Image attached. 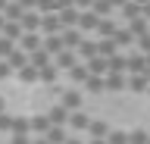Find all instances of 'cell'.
<instances>
[{
    "instance_id": "cell-10",
    "label": "cell",
    "mask_w": 150,
    "mask_h": 144,
    "mask_svg": "<svg viewBox=\"0 0 150 144\" xmlns=\"http://www.w3.org/2000/svg\"><path fill=\"white\" fill-rule=\"evenodd\" d=\"M0 75H9V66H0Z\"/></svg>"
},
{
    "instance_id": "cell-11",
    "label": "cell",
    "mask_w": 150,
    "mask_h": 144,
    "mask_svg": "<svg viewBox=\"0 0 150 144\" xmlns=\"http://www.w3.org/2000/svg\"><path fill=\"white\" fill-rule=\"evenodd\" d=\"M13 144H28V141H25V138H22V135H19V138H16V141H13Z\"/></svg>"
},
{
    "instance_id": "cell-8",
    "label": "cell",
    "mask_w": 150,
    "mask_h": 144,
    "mask_svg": "<svg viewBox=\"0 0 150 144\" xmlns=\"http://www.w3.org/2000/svg\"><path fill=\"white\" fill-rule=\"evenodd\" d=\"M81 25H84V28H94V25H97V19H94V16H84Z\"/></svg>"
},
{
    "instance_id": "cell-13",
    "label": "cell",
    "mask_w": 150,
    "mask_h": 144,
    "mask_svg": "<svg viewBox=\"0 0 150 144\" xmlns=\"http://www.w3.org/2000/svg\"><path fill=\"white\" fill-rule=\"evenodd\" d=\"M35 144H47V141H35Z\"/></svg>"
},
{
    "instance_id": "cell-14",
    "label": "cell",
    "mask_w": 150,
    "mask_h": 144,
    "mask_svg": "<svg viewBox=\"0 0 150 144\" xmlns=\"http://www.w3.org/2000/svg\"><path fill=\"white\" fill-rule=\"evenodd\" d=\"M69 144H78V141H69Z\"/></svg>"
},
{
    "instance_id": "cell-12",
    "label": "cell",
    "mask_w": 150,
    "mask_h": 144,
    "mask_svg": "<svg viewBox=\"0 0 150 144\" xmlns=\"http://www.w3.org/2000/svg\"><path fill=\"white\" fill-rule=\"evenodd\" d=\"M94 144H106V141H94Z\"/></svg>"
},
{
    "instance_id": "cell-9",
    "label": "cell",
    "mask_w": 150,
    "mask_h": 144,
    "mask_svg": "<svg viewBox=\"0 0 150 144\" xmlns=\"http://www.w3.org/2000/svg\"><path fill=\"white\" fill-rule=\"evenodd\" d=\"M0 128H13V119L9 116H0Z\"/></svg>"
},
{
    "instance_id": "cell-4",
    "label": "cell",
    "mask_w": 150,
    "mask_h": 144,
    "mask_svg": "<svg viewBox=\"0 0 150 144\" xmlns=\"http://www.w3.org/2000/svg\"><path fill=\"white\" fill-rule=\"evenodd\" d=\"M47 141H56V144H59V141H63V132H59V128H53V132L47 135Z\"/></svg>"
},
{
    "instance_id": "cell-2",
    "label": "cell",
    "mask_w": 150,
    "mask_h": 144,
    "mask_svg": "<svg viewBox=\"0 0 150 144\" xmlns=\"http://www.w3.org/2000/svg\"><path fill=\"white\" fill-rule=\"evenodd\" d=\"M69 122H72L75 128H84V125H88V116H81V113H78V116H72Z\"/></svg>"
},
{
    "instance_id": "cell-3",
    "label": "cell",
    "mask_w": 150,
    "mask_h": 144,
    "mask_svg": "<svg viewBox=\"0 0 150 144\" xmlns=\"http://www.w3.org/2000/svg\"><path fill=\"white\" fill-rule=\"evenodd\" d=\"M91 132H94V135H97V138H100V135H106V132H110V128H106V122H103V125H100V122H97V125H91Z\"/></svg>"
},
{
    "instance_id": "cell-7",
    "label": "cell",
    "mask_w": 150,
    "mask_h": 144,
    "mask_svg": "<svg viewBox=\"0 0 150 144\" xmlns=\"http://www.w3.org/2000/svg\"><path fill=\"white\" fill-rule=\"evenodd\" d=\"M35 128H38V132H44V128H47V119H44V116H38V119H35Z\"/></svg>"
},
{
    "instance_id": "cell-5",
    "label": "cell",
    "mask_w": 150,
    "mask_h": 144,
    "mask_svg": "<svg viewBox=\"0 0 150 144\" xmlns=\"http://www.w3.org/2000/svg\"><path fill=\"white\" fill-rule=\"evenodd\" d=\"M19 75L25 78V82H31V78H35V69H31V66H25V69H22V72H19Z\"/></svg>"
},
{
    "instance_id": "cell-1",
    "label": "cell",
    "mask_w": 150,
    "mask_h": 144,
    "mask_svg": "<svg viewBox=\"0 0 150 144\" xmlns=\"http://www.w3.org/2000/svg\"><path fill=\"white\" fill-rule=\"evenodd\" d=\"M59 25H63V22L56 19V16H47V19H44V31H56Z\"/></svg>"
},
{
    "instance_id": "cell-6",
    "label": "cell",
    "mask_w": 150,
    "mask_h": 144,
    "mask_svg": "<svg viewBox=\"0 0 150 144\" xmlns=\"http://www.w3.org/2000/svg\"><path fill=\"white\" fill-rule=\"evenodd\" d=\"M78 104V94H75V91H69V94H66V106H75Z\"/></svg>"
}]
</instances>
